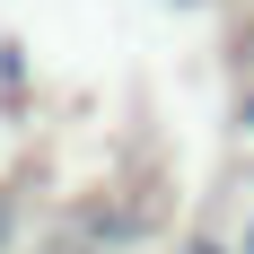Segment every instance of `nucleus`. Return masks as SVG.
I'll return each mask as SVG.
<instances>
[{
  "mask_svg": "<svg viewBox=\"0 0 254 254\" xmlns=\"http://www.w3.org/2000/svg\"><path fill=\"white\" fill-rule=\"evenodd\" d=\"M193 254H228V246H193Z\"/></svg>",
  "mask_w": 254,
  "mask_h": 254,
  "instance_id": "obj_1",
  "label": "nucleus"
},
{
  "mask_svg": "<svg viewBox=\"0 0 254 254\" xmlns=\"http://www.w3.org/2000/svg\"><path fill=\"white\" fill-rule=\"evenodd\" d=\"M0 237H9V210H0Z\"/></svg>",
  "mask_w": 254,
  "mask_h": 254,
  "instance_id": "obj_2",
  "label": "nucleus"
},
{
  "mask_svg": "<svg viewBox=\"0 0 254 254\" xmlns=\"http://www.w3.org/2000/svg\"><path fill=\"white\" fill-rule=\"evenodd\" d=\"M184 9H193V0H184Z\"/></svg>",
  "mask_w": 254,
  "mask_h": 254,
  "instance_id": "obj_3",
  "label": "nucleus"
}]
</instances>
